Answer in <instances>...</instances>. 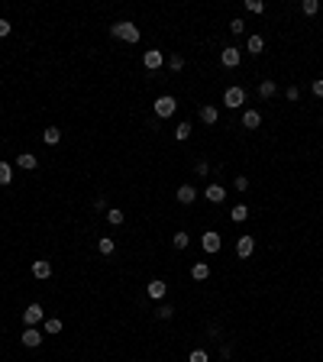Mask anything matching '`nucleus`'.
Here are the masks:
<instances>
[{"label": "nucleus", "instance_id": "nucleus-1", "mask_svg": "<svg viewBox=\"0 0 323 362\" xmlns=\"http://www.w3.org/2000/svg\"><path fill=\"white\" fill-rule=\"evenodd\" d=\"M110 36H113V39H123V42H133V46H136V42L142 39V32H139V26H136V23L120 20V23H113V26H110Z\"/></svg>", "mask_w": 323, "mask_h": 362}, {"label": "nucleus", "instance_id": "nucleus-2", "mask_svg": "<svg viewBox=\"0 0 323 362\" xmlns=\"http://www.w3.org/2000/svg\"><path fill=\"white\" fill-rule=\"evenodd\" d=\"M174 110H178V101H174L171 94H162L159 101H155V117H159V120H168Z\"/></svg>", "mask_w": 323, "mask_h": 362}, {"label": "nucleus", "instance_id": "nucleus-3", "mask_svg": "<svg viewBox=\"0 0 323 362\" xmlns=\"http://www.w3.org/2000/svg\"><path fill=\"white\" fill-rule=\"evenodd\" d=\"M223 104L230 110H239L242 104H246V91L242 87H226V94H223Z\"/></svg>", "mask_w": 323, "mask_h": 362}, {"label": "nucleus", "instance_id": "nucleus-4", "mask_svg": "<svg viewBox=\"0 0 323 362\" xmlns=\"http://www.w3.org/2000/svg\"><path fill=\"white\" fill-rule=\"evenodd\" d=\"M200 246H204V252L217 255V252H220V246H223V240H220V233H217V229H207V233L200 236Z\"/></svg>", "mask_w": 323, "mask_h": 362}, {"label": "nucleus", "instance_id": "nucleus-5", "mask_svg": "<svg viewBox=\"0 0 323 362\" xmlns=\"http://www.w3.org/2000/svg\"><path fill=\"white\" fill-rule=\"evenodd\" d=\"M42 320H46V311H42L39 304H29V307L23 311V323H26V326H36V323H42Z\"/></svg>", "mask_w": 323, "mask_h": 362}, {"label": "nucleus", "instance_id": "nucleus-6", "mask_svg": "<svg viewBox=\"0 0 323 362\" xmlns=\"http://www.w3.org/2000/svg\"><path fill=\"white\" fill-rule=\"evenodd\" d=\"M42 337H46V333L42 330H36V326H26L23 330V346H29V349H36V346H42Z\"/></svg>", "mask_w": 323, "mask_h": 362}, {"label": "nucleus", "instance_id": "nucleus-7", "mask_svg": "<svg viewBox=\"0 0 323 362\" xmlns=\"http://www.w3.org/2000/svg\"><path fill=\"white\" fill-rule=\"evenodd\" d=\"M204 198L210 201V204H223V201H226V188H223V184H217V181H210V184H207V191H204Z\"/></svg>", "mask_w": 323, "mask_h": 362}, {"label": "nucleus", "instance_id": "nucleus-8", "mask_svg": "<svg viewBox=\"0 0 323 362\" xmlns=\"http://www.w3.org/2000/svg\"><path fill=\"white\" fill-rule=\"evenodd\" d=\"M146 294H149L152 301H162V298L168 294V285H165L162 278H152V281H149V288H146Z\"/></svg>", "mask_w": 323, "mask_h": 362}, {"label": "nucleus", "instance_id": "nucleus-9", "mask_svg": "<svg viewBox=\"0 0 323 362\" xmlns=\"http://www.w3.org/2000/svg\"><path fill=\"white\" fill-rule=\"evenodd\" d=\"M239 58H242V52H239L236 46H226V49L220 52V61H223L226 68H236V65H239Z\"/></svg>", "mask_w": 323, "mask_h": 362}, {"label": "nucleus", "instance_id": "nucleus-10", "mask_svg": "<svg viewBox=\"0 0 323 362\" xmlns=\"http://www.w3.org/2000/svg\"><path fill=\"white\" fill-rule=\"evenodd\" d=\"M49 275H52V262L49 259H32V278L46 281Z\"/></svg>", "mask_w": 323, "mask_h": 362}, {"label": "nucleus", "instance_id": "nucleus-11", "mask_svg": "<svg viewBox=\"0 0 323 362\" xmlns=\"http://www.w3.org/2000/svg\"><path fill=\"white\" fill-rule=\"evenodd\" d=\"M162 49H149V52H146V55H142V65L146 68H149V72H155V68H162Z\"/></svg>", "mask_w": 323, "mask_h": 362}, {"label": "nucleus", "instance_id": "nucleus-12", "mask_svg": "<svg viewBox=\"0 0 323 362\" xmlns=\"http://www.w3.org/2000/svg\"><path fill=\"white\" fill-rule=\"evenodd\" d=\"M252 249H256V240H252V236H239L236 240V255L239 259H249Z\"/></svg>", "mask_w": 323, "mask_h": 362}, {"label": "nucleus", "instance_id": "nucleus-13", "mask_svg": "<svg viewBox=\"0 0 323 362\" xmlns=\"http://www.w3.org/2000/svg\"><path fill=\"white\" fill-rule=\"evenodd\" d=\"M262 126V113L259 110H246L242 113V129H259Z\"/></svg>", "mask_w": 323, "mask_h": 362}, {"label": "nucleus", "instance_id": "nucleus-14", "mask_svg": "<svg viewBox=\"0 0 323 362\" xmlns=\"http://www.w3.org/2000/svg\"><path fill=\"white\" fill-rule=\"evenodd\" d=\"M200 120H204L207 126H213V123L220 120V110H217L213 104H204V107H200Z\"/></svg>", "mask_w": 323, "mask_h": 362}, {"label": "nucleus", "instance_id": "nucleus-15", "mask_svg": "<svg viewBox=\"0 0 323 362\" xmlns=\"http://www.w3.org/2000/svg\"><path fill=\"white\" fill-rule=\"evenodd\" d=\"M178 201H181V204H194V201H197L194 184H181V188H178Z\"/></svg>", "mask_w": 323, "mask_h": 362}, {"label": "nucleus", "instance_id": "nucleus-16", "mask_svg": "<svg viewBox=\"0 0 323 362\" xmlns=\"http://www.w3.org/2000/svg\"><path fill=\"white\" fill-rule=\"evenodd\" d=\"M191 278H194V281L210 278V266H207V262H194V266H191Z\"/></svg>", "mask_w": 323, "mask_h": 362}, {"label": "nucleus", "instance_id": "nucleus-17", "mask_svg": "<svg viewBox=\"0 0 323 362\" xmlns=\"http://www.w3.org/2000/svg\"><path fill=\"white\" fill-rule=\"evenodd\" d=\"M16 165H20V169H26V172H32L39 165V158L32 155V152H23V155H16Z\"/></svg>", "mask_w": 323, "mask_h": 362}, {"label": "nucleus", "instance_id": "nucleus-18", "mask_svg": "<svg viewBox=\"0 0 323 362\" xmlns=\"http://www.w3.org/2000/svg\"><path fill=\"white\" fill-rule=\"evenodd\" d=\"M275 91H278V84L272 81V78H265V81L259 84V97H262V101H268V97H275Z\"/></svg>", "mask_w": 323, "mask_h": 362}, {"label": "nucleus", "instance_id": "nucleus-19", "mask_svg": "<svg viewBox=\"0 0 323 362\" xmlns=\"http://www.w3.org/2000/svg\"><path fill=\"white\" fill-rule=\"evenodd\" d=\"M262 49H265V39H262V36H249V39H246V52H252V55H262Z\"/></svg>", "mask_w": 323, "mask_h": 362}, {"label": "nucleus", "instance_id": "nucleus-20", "mask_svg": "<svg viewBox=\"0 0 323 362\" xmlns=\"http://www.w3.org/2000/svg\"><path fill=\"white\" fill-rule=\"evenodd\" d=\"M42 139H46V146H58V139H62V129H58V126H49L46 133H42Z\"/></svg>", "mask_w": 323, "mask_h": 362}, {"label": "nucleus", "instance_id": "nucleus-21", "mask_svg": "<svg viewBox=\"0 0 323 362\" xmlns=\"http://www.w3.org/2000/svg\"><path fill=\"white\" fill-rule=\"evenodd\" d=\"M107 220H110V226H120V223L126 220V214H123L120 207H107Z\"/></svg>", "mask_w": 323, "mask_h": 362}, {"label": "nucleus", "instance_id": "nucleus-22", "mask_svg": "<svg viewBox=\"0 0 323 362\" xmlns=\"http://www.w3.org/2000/svg\"><path fill=\"white\" fill-rule=\"evenodd\" d=\"M246 217H249V207H246V204H236V207L230 210V220H233V223H242Z\"/></svg>", "mask_w": 323, "mask_h": 362}, {"label": "nucleus", "instance_id": "nucleus-23", "mask_svg": "<svg viewBox=\"0 0 323 362\" xmlns=\"http://www.w3.org/2000/svg\"><path fill=\"white\" fill-rule=\"evenodd\" d=\"M10 181H13V165H10V162H0V184L7 188Z\"/></svg>", "mask_w": 323, "mask_h": 362}, {"label": "nucleus", "instance_id": "nucleus-24", "mask_svg": "<svg viewBox=\"0 0 323 362\" xmlns=\"http://www.w3.org/2000/svg\"><path fill=\"white\" fill-rule=\"evenodd\" d=\"M171 246H174V249H188V246H191V236L185 233V229H181V233H174V236H171Z\"/></svg>", "mask_w": 323, "mask_h": 362}, {"label": "nucleus", "instance_id": "nucleus-25", "mask_svg": "<svg viewBox=\"0 0 323 362\" xmlns=\"http://www.w3.org/2000/svg\"><path fill=\"white\" fill-rule=\"evenodd\" d=\"M62 320H58V317H49V320H46V326H42V333H49V337H52V333H62Z\"/></svg>", "mask_w": 323, "mask_h": 362}, {"label": "nucleus", "instance_id": "nucleus-26", "mask_svg": "<svg viewBox=\"0 0 323 362\" xmlns=\"http://www.w3.org/2000/svg\"><path fill=\"white\" fill-rule=\"evenodd\" d=\"M97 249H100L103 255H113V249H117V243H113V240H110V236H103V240L97 243Z\"/></svg>", "mask_w": 323, "mask_h": 362}, {"label": "nucleus", "instance_id": "nucleus-27", "mask_svg": "<svg viewBox=\"0 0 323 362\" xmlns=\"http://www.w3.org/2000/svg\"><path fill=\"white\" fill-rule=\"evenodd\" d=\"M171 314H174L171 304H159V311H155V317H159V320H171Z\"/></svg>", "mask_w": 323, "mask_h": 362}, {"label": "nucleus", "instance_id": "nucleus-28", "mask_svg": "<svg viewBox=\"0 0 323 362\" xmlns=\"http://www.w3.org/2000/svg\"><path fill=\"white\" fill-rule=\"evenodd\" d=\"M301 10L307 13V16H317V10H320V4H317V0H304V4H301Z\"/></svg>", "mask_w": 323, "mask_h": 362}, {"label": "nucleus", "instance_id": "nucleus-29", "mask_svg": "<svg viewBox=\"0 0 323 362\" xmlns=\"http://www.w3.org/2000/svg\"><path fill=\"white\" fill-rule=\"evenodd\" d=\"M191 136V123H178L174 126V139H188Z\"/></svg>", "mask_w": 323, "mask_h": 362}, {"label": "nucleus", "instance_id": "nucleus-30", "mask_svg": "<svg viewBox=\"0 0 323 362\" xmlns=\"http://www.w3.org/2000/svg\"><path fill=\"white\" fill-rule=\"evenodd\" d=\"M168 68L171 72H181L185 68V55H168Z\"/></svg>", "mask_w": 323, "mask_h": 362}, {"label": "nucleus", "instance_id": "nucleus-31", "mask_svg": "<svg viewBox=\"0 0 323 362\" xmlns=\"http://www.w3.org/2000/svg\"><path fill=\"white\" fill-rule=\"evenodd\" d=\"M246 10L249 13H265V4H262V0H246Z\"/></svg>", "mask_w": 323, "mask_h": 362}, {"label": "nucleus", "instance_id": "nucleus-32", "mask_svg": "<svg viewBox=\"0 0 323 362\" xmlns=\"http://www.w3.org/2000/svg\"><path fill=\"white\" fill-rule=\"evenodd\" d=\"M188 362H210V356H207L204 349H194V352L188 356Z\"/></svg>", "mask_w": 323, "mask_h": 362}, {"label": "nucleus", "instance_id": "nucleus-33", "mask_svg": "<svg viewBox=\"0 0 323 362\" xmlns=\"http://www.w3.org/2000/svg\"><path fill=\"white\" fill-rule=\"evenodd\" d=\"M230 32H233V36H242V32H246V23H242V20H233V23H230Z\"/></svg>", "mask_w": 323, "mask_h": 362}, {"label": "nucleus", "instance_id": "nucleus-34", "mask_svg": "<svg viewBox=\"0 0 323 362\" xmlns=\"http://www.w3.org/2000/svg\"><path fill=\"white\" fill-rule=\"evenodd\" d=\"M288 101H301V87H298V84L288 87Z\"/></svg>", "mask_w": 323, "mask_h": 362}, {"label": "nucleus", "instance_id": "nucleus-35", "mask_svg": "<svg viewBox=\"0 0 323 362\" xmlns=\"http://www.w3.org/2000/svg\"><path fill=\"white\" fill-rule=\"evenodd\" d=\"M310 91H313V97H323V78H317V81L310 84Z\"/></svg>", "mask_w": 323, "mask_h": 362}, {"label": "nucleus", "instance_id": "nucleus-36", "mask_svg": "<svg viewBox=\"0 0 323 362\" xmlns=\"http://www.w3.org/2000/svg\"><path fill=\"white\" fill-rule=\"evenodd\" d=\"M194 172L200 175V178H204V175H210V165H207V162H197V165H194Z\"/></svg>", "mask_w": 323, "mask_h": 362}, {"label": "nucleus", "instance_id": "nucleus-37", "mask_svg": "<svg viewBox=\"0 0 323 362\" xmlns=\"http://www.w3.org/2000/svg\"><path fill=\"white\" fill-rule=\"evenodd\" d=\"M10 29H13L10 20H0V39H4V36H10Z\"/></svg>", "mask_w": 323, "mask_h": 362}, {"label": "nucleus", "instance_id": "nucleus-38", "mask_svg": "<svg viewBox=\"0 0 323 362\" xmlns=\"http://www.w3.org/2000/svg\"><path fill=\"white\" fill-rule=\"evenodd\" d=\"M233 188H236V191H246V188H249V178H242V175H239V178L233 181Z\"/></svg>", "mask_w": 323, "mask_h": 362}]
</instances>
